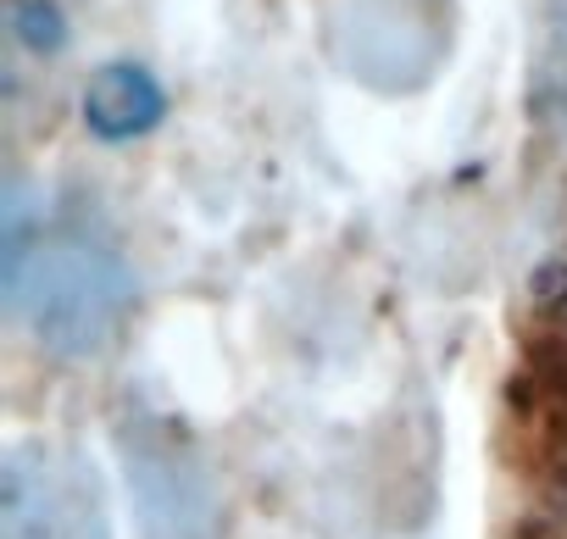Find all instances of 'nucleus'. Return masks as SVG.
<instances>
[{
    "instance_id": "nucleus-1",
    "label": "nucleus",
    "mask_w": 567,
    "mask_h": 539,
    "mask_svg": "<svg viewBox=\"0 0 567 539\" xmlns=\"http://www.w3.org/2000/svg\"><path fill=\"white\" fill-rule=\"evenodd\" d=\"M7 312L51 356H95L134 307V267L84 234H7Z\"/></svg>"
},
{
    "instance_id": "nucleus-2",
    "label": "nucleus",
    "mask_w": 567,
    "mask_h": 539,
    "mask_svg": "<svg viewBox=\"0 0 567 539\" xmlns=\"http://www.w3.org/2000/svg\"><path fill=\"white\" fill-rule=\"evenodd\" d=\"M128 495L140 506L145 539H212L217 533V484L200 450L167 417H128L117 428Z\"/></svg>"
},
{
    "instance_id": "nucleus-3",
    "label": "nucleus",
    "mask_w": 567,
    "mask_h": 539,
    "mask_svg": "<svg viewBox=\"0 0 567 539\" xmlns=\"http://www.w3.org/2000/svg\"><path fill=\"white\" fill-rule=\"evenodd\" d=\"M0 539H112L95 467L62 445H18L0 467Z\"/></svg>"
},
{
    "instance_id": "nucleus-4",
    "label": "nucleus",
    "mask_w": 567,
    "mask_h": 539,
    "mask_svg": "<svg viewBox=\"0 0 567 539\" xmlns=\"http://www.w3.org/2000/svg\"><path fill=\"white\" fill-rule=\"evenodd\" d=\"M162 112H167V95L140 62H112L84 84V123H90V134H101L112 145L151 134L162 123Z\"/></svg>"
},
{
    "instance_id": "nucleus-5",
    "label": "nucleus",
    "mask_w": 567,
    "mask_h": 539,
    "mask_svg": "<svg viewBox=\"0 0 567 539\" xmlns=\"http://www.w3.org/2000/svg\"><path fill=\"white\" fill-rule=\"evenodd\" d=\"M12 29L29 51H56L62 45V18H56V7H45V0H23V7L12 12Z\"/></svg>"
}]
</instances>
